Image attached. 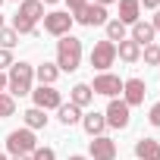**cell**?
<instances>
[{"mask_svg": "<svg viewBox=\"0 0 160 160\" xmlns=\"http://www.w3.org/2000/svg\"><path fill=\"white\" fill-rule=\"evenodd\" d=\"M16 3H22V0H16Z\"/></svg>", "mask_w": 160, "mask_h": 160, "instance_id": "39", "label": "cell"}, {"mask_svg": "<svg viewBox=\"0 0 160 160\" xmlns=\"http://www.w3.org/2000/svg\"><path fill=\"white\" fill-rule=\"evenodd\" d=\"M144 82L141 78H126L122 82V101L129 104V107H138V104H144Z\"/></svg>", "mask_w": 160, "mask_h": 160, "instance_id": "12", "label": "cell"}, {"mask_svg": "<svg viewBox=\"0 0 160 160\" xmlns=\"http://www.w3.org/2000/svg\"><path fill=\"white\" fill-rule=\"evenodd\" d=\"M72 22H75V19H72L69 13L57 10V13H47V16H44V32H47V35H53V38H63V35H69Z\"/></svg>", "mask_w": 160, "mask_h": 160, "instance_id": "7", "label": "cell"}, {"mask_svg": "<svg viewBox=\"0 0 160 160\" xmlns=\"http://www.w3.org/2000/svg\"><path fill=\"white\" fill-rule=\"evenodd\" d=\"M10 66H13V53L0 47V72H3V69H10Z\"/></svg>", "mask_w": 160, "mask_h": 160, "instance_id": "27", "label": "cell"}, {"mask_svg": "<svg viewBox=\"0 0 160 160\" xmlns=\"http://www.w3.org/2000/svg\"><path fill=\"white\" fill-rule=\"evenodd\" d=\"M32 82H35V66L19 60V63H13L10 72H7V94H10V98L32 94Z\"/></svg>", "mask_w": 160, "mask_h": 160, "instance_id": "2", "label": "cell"}, {"mask_svg": "<svg viewBox=\"0 0 160 160\" xmlns=\"http://www.w3.org/2000/svg\"><path fill=\"white\" fill-rule=\"evenodd\" d=\"M35 148H38V141H35V132H32V129H16V132L7 135V151H10L13 157L32 154Z\"/></svg>", "mask_w": 160, "mask_h": 160, "instance_id": "4", "label": "cell"}, {"mask_svg": "<svg viewBox=\"0 0 160 160\" xmlns=\"http://www.w3.org/2000/svg\"><path fill=\"white\" fill-rule=\"evenodd\" d=\"M0 28H3V16H0Z\"/></svg>", "mask_w": 160, "mask_h": 160, "instance_id": "37", "label": "cell"}, {"mask_svg": "<svg viewBox=\"0 0 160 160\" xmlns=\"http://www.w3.org/2000/svg\"><path fill=\"white\" fill-rule=\"evenodd\" d=\"M91 101H94V91H91V85H88V82L72 85V91H69V104H75L78 110H82V107H88Z\"/></svg>", "mask_w": 160, "mask_h": 160, "instance_id": "14", "label": "cell"}, {"mask_svg": "<svg viewBox=\"0 0 160 160\" xmlns=\"http://www.w3.org/2000/svg\"><path fill=\"white\" fill-rule=\"evenodd\" d=\"M141 19V3L138 0H119V22L122 25H135Z\"/></svg>", "mask_w": 160, "mask_h": 160, "instance_id": "15", "label": "cell"}, {"mask_svg": "<svg viewBox=\"0 0 160 160\" xmlns=\"http://www.w3.org/2000/svg\"><path fill=\"white\" fill-rule=\"evenodd\" d=\"M129 38H132V41H135L138 47H148V44H154V25H151V22H141V19H138V22L132 25V35H129Z\"/></svg>", "mask_w": 160, "mask_h": 160, "instance_id": "16", "label": "cell"}, {"mask_svg": "<svg viewBox=\"0 0 160 160\" xmlns=\"http://www.w3.org/2000/svg\"><path fill=\"white\" fill-rule=\"evenodd\" d=\"M116 57H119L122 63H138V60H141V47H138L132 38H126V41L116 44Z\"/></svg>", "mask_w": 160, "mask_h": 160, "instance_id": "17", "label": "cell"}, {"mask_svg": "<svg viewBox=\"0 0 160 160\" xmlns=\"http://www.w3.org/2000/svg\"><path fill=\"white\" fill-rule=\"evenodd\" d=\"M148 119H151V126H157V129H160V104H154V107H151V116H148Z\"/></svg>", "mask_w": 160, "mask_h": 160, "instance_id": "29", "label": "cell"}, {"mask_svg": "<svg viewBox=\"0 0 160 160\" xmlns=\"http://www.w3.org/2000/svg\"><path fill=\"white\" fill-rule=\"evenodd\" d=\"M135 157L138 160H160V141L157 138H138L135 141Z\"/></svg>", "mask_w": 160, "mask_h": 160, "instance_id": "13", "label": "cell"}, {"mask_svg": "<svg viewBox=\"0 0 160 160\" xmlns=\"http://www.w3.org/2000/svg\"><path fill=\"white\" fill-rule=\"evenodd\" d=\"M13 160H32V154H19V157H13Z\"/></svg>", "mask_w": 160, "mask_h": 160, "instance_id": "34", "label": "cell"}, {"mask_svg": "<svg viewBox=\"0 0 160 160\" xmlns=\"http://www.w3.org/2000/svg\"><path fill=\"white\" fill-rule=\"evenodd\" d=\"M38 19H44V3L41 0H22L19 13L13 16V32L16 35H38Z\"/></svg>", "mask_w": 160, "mask_h": 160, "instance_id": "1", "label": "cell"}, {"mask_svg": "<svg viewBox=\"0 0 160 160\" xmlns=\"http://www.w3.org/2000/svg\"><path fill=\"white\" fill-rule=\"evenodd\" d=\"M69 160H91V157H82V154H72Z\"/></svg>", "mask_w": 160, "mask_h": 160, "instance_id": "33", "label": "cell"}, {"mask_svg": "<svg viewBox=\"0 0 160 160\" xmlns=\"http://www.w3.org/2000/svg\"><path fill=\"white\" fill-rule=\"evenodd\" d=\"M32 101H35V107L38 110H57L60 104H63V98H60V91L53 88V85H41V88H32Z\"/></svg>", "mask_w": 160, "mask_h": 160, "instance_id": "8", "label": "cell"}, {"mask_svg": "<svg viewBox=\"0 0 160 160\" xmlns=\"http://www.w3.org/2000/svg\"><path fill=\"white\" fill-rule=\"evenodd\" d=\"M82 129H85L91 138L104 135V129H107V119H104V113H88V116H82Z\"/></svg>", "mask_w": 160, "mask_h": 160, "instance_id": "18", "label": "cell"}, {"mask_svg": "<svg viewBox=\"0 0 160 160\" xmlns=\"http://www.w3.org/2000/svg\"><path fill=\"white\" fill-rule=\"evenodd\" d=\"M82 66V41L72 38V35H63L57 41V69L60 72H75Z\"/></svg>", "mask_w": 160, "mask_h": 160, "instance_id": "3", "label": "cell"}, {"mask_svg": "<svg viewBox=\"0 0 160 160\" xmlns=\"http://www.w3.org/2000/svg\"><path fill=\"white\" fill-rule=\"evenodd\" d=\"M72 19L82 22V25H88V28H91V25H107V7H101V3H85Z\"/></svg>", "mask_w": 160, "mask_h": 160, "instance_id": "10", "label": "cell"}, {"mask_svg": "<svg viewBox=\"0 0 160 160\" xmlns=\"http://www.w3.org/2000/svg\"><path fill=\"white\" fill-rule=\"evenodd\" d=\"M66 3H69V16H75L78 10H82V7L88 3V0H66Z\"/></svg>", "mask_w": 160, "mask_h": 160, "instance_id": "28", "label": "cell"}, {"mask_svg": "<svg viewBox=\"0 0 160 160\" xmlns=\"http://www.w3.org/2000/svg\"><path fill=\"white\" fill-rule=\"evenodd\" d=\"M0 3H3V0H0Z\"/></svg>", "mask_w": 160, "mask_h": 160, "instance_id": "40", "label": "cell"}, {"mask_svg": "<svg viewBox=\"0 0 160 160\" xmlns=\"http://www.w3.org/2000/svg\"><path fill=\"white\" fill-rule=\"evenodd\" d=\"M94 3H101V7H107V3H113V0H94Z\"/></svg>", "mask_w": 160, "mask_h": 160, "instance_id": "35", "label": "cell"}, {"mask_svg": "<svg viewBox=\"0 0 160 160\" xmlns=\"http://www.w3.org/2000/svg\"><path fill=\"white\" fill-rule=\"evenodd\" d=\"M32 160H57V154H53V148H35Z\"/></svg>", "mask_w": 160, "mask_h": 160, "instance_id": "26", "label": "cell"}, {"mask_svg": "<svg viewBox=\"0 0 160 160\" xmlns=\"http://www.w3.org/2000/svg\"><path fill=\"white\" fill-rule=\"evenodd\" d=\"M0 160H7V154H0Z\"/></svg>", "mask_w": 160, "mask_h": 160, "instance_id": "38", "label": "cell"}, {"mask_svg": "<svg viewBox=\"0 0 160 160\" xmlns=\"http://www.w3.org/2000/svg\"><path fill=\"white\" fill-rule=\"evenodd\" d=\"M151 25H154V32H160V13H154V19H151Z\"/></svg>", "mask_w": 160, "mask_h": 160, "instance_id": "31", "label": "cell"}, {"mask_svg": "<svg viewBox=\"0 0 160 160\" xmlns=\"http://www.w3.org/2000/svg\"><path fill=\"white\" fill-rule=\"evenodd\" d=\"M22 119H25V129H47V113L44 110H38V107H32V110H25L22 113Z\"/></svg>", "mask_w": 160, "mask_h": 160, "instance_id": "20", "label": "cell"}, {"mask_svg": "<svg viewBox=\"0 0 160 160\" xmlns=\"http://www.w3.org/2000/svg\"><path fill=\"white\" fill-rule=\"evenodd\" d=\"M91 91L94 94H104V98H116V94H122V78L119 75H110V72H101L94 78Z\"/></svg>", "mask_w": 160, "mask_h": 160, "instance_id": "11", "label": "cell"}, {"mask_svg": "<svg viewBox=\"0 0 160 160\" xmlns=\"http://www.w3.org/2000/svg\"><path fill=\"white\" fill-rule=\"evenodd\" d=\"M129 110H132V107H129L122 98H110L107 113H104L107 126H110V129H126V126H129V119H132V116H129Z\"/></svg>", "mask_w": 160, "mask_h": 160, "instance_id": "5", "label": "cell"}, {"mask_svg": "<svg viewBox=\"0 0 160 160\" xmlns=\"http://www.w3.org/2000/svg\"><path fill=\"white\" fill-rule=\"evenodd\" d=\"M126 38H129V25H122L119 19H107V41L119 44V41H126Z\"/></svg>", "mask_w": 160, "mask_h": 160, "instance_id": "22", "label": "cell"}, {"mask_svg": "<svg viewBox=\"0 0 160 160\" xmlns=\"http://www.w3.org/2000/svg\"><path fill=\"white\" fill-rule=\"evenodd\" d=\"M138 3H141L144 10H157V7H160V0H138Z\"/></svg>", "mask_w": 160, "mask_h": 160, "instance_id": "30", "label": "cell"}, {"mask_svg": "<svg viewBox=\"0 0 160 160\" xmlns=\"http://www.w3.org/2000/svg\"><path fill=\"white\" fill-rule=\"evenodd\" d=\"M35 78L41 85H53L57 78H60V69H57V63H41L38 69H35Z\"/></svg>", "mask_w": 160, "mask_h": 160, "instance_id": "21", "label": "cell"}, {"mask_svg": "<svg viewBox=\"0 0 160 160\" xmlns=\"http://www.w3.org/2000/svg\"><path fill=\"white\" fill-rule=\"evenodd\" d=\"M88 154L91 160H116V141L110 135H98L88 141Z\"/></svg>", "mask_w": 160, "mask_h": 160, "instance_id": "9", "label": "cell"}, {"mask_svg": "<svg viewBox=\"0 0 160 160\" xmlns=\"http://www.w3.org/2000/svg\"><path fill=\"white\" fill-rule=\"evenodd\" d=\"M16 113V98H10L7 91L0 94V119H7V116H13Z\"/></svg>", "mask_w": 160, "mask_h": 160, "instance_id": "24", "label": "cell"}, {"mask_svg": "<svg viewBox=\"0 0 160 160\" xmlns=\"http://www.w3.org/2000/svg\"><path fill=\"white\" fill-rule=\"evenodd\" d=\"M141 60H144L148 66H160V44H148V47H141Z\"/></svg>", "mask_w": 160, "mask_h": 160, "instance_id": "23", "label": "cell"}, {"mask_svg": "<svg viewBox=\"0 0 160 160\" xmlns=\"http://www.w3.org/2000/svg\"><path fill=\"white\" fill-rule=\"evenodd\" d=\"M41 3H57V0H41Z\"/></svg>", "mask_w": 160, "mask_h": 160, "instance_id": "36", "label": "cell"}, {"mask_svg": "<svg viewBox=\"0 0 160 160\" xmlns=\"http://www.w3.org/2000/svg\"><path fill=\"white\" fill-rule=\"evenodd\" d=\"M57 119L63 126H75V122H82V110H78L75 104H60L57 107Z\"/></svg>", "mask_w": 160, "mask_h": 160, "instance_id": "19", "label": "cell"}, {"mask_svg": "<svg viewBox=\"0 0 160 160\" xmlns=\"http://www.w3.org/2000/svg\"><path fill=\"white\" fill-rule=\"evenodd\" d=\"M3 91H7V75L0 72V94H3Z\"/></svg>", "mask_w": 160, "mask_h": 160, "instance_id": "32", "label": "cell"}, {"mask_svg": "<svg viewBox=\"0 0 160 160\" xmlns=\"http://www.w3.org/2000/svg\"><path fill=\"white\" fill-rule=\"evenodd\" d=\"M113 63H116V44L113 41H98L91 47V66L101 69V72H107Z\"/></svg>", "mask_w": 160, "mask_h": 160, "instance_id": "6", "label": "cell"}, {"mask_svg": "<svg viewBox=\"0 0 160 160\" xmlns=\"http://www.w3.org/2000/svg\"><path fill=\"white\" fill-rule=\"evenodd\" d=\"M19 44V35L13 32V28H0V47H3V50H13Z\"/></svg>", "mask_w": 160, "mask_h": 160, "instance_id": "25", "label": "cell"}]
</instances>
